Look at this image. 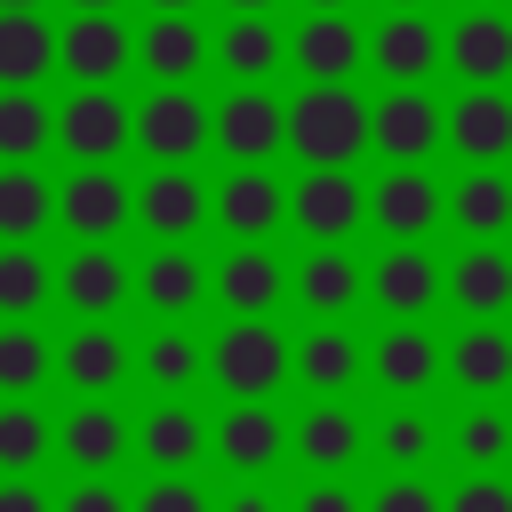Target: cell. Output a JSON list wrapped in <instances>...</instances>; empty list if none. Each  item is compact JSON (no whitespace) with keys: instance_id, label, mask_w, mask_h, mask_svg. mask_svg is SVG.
<instances>
[{"instance_id":"cell-1","label":"cell","mask_w":512,"mask_h":512,"mask_svg":"<svg viewBox=\"0 0 512 512\" xmlns=\"http://www.w3.org/2000/svg\"><path fill=\"white\" fill-rule=\"evenodd\" d=\"M288 336L272 328V312H232L216 336H208V384L224 400H272L296 368H288Z\"/></svg>"},{"instance_id":"cell-2","label":"cell","mask_w":512,"mask_h":512,"mask_svg":"<svg viewBox=\"0 0 512 512\" xmlns=\"http://www.w3.org/2000/svg\"><path fill=\"white\" fill-rule=\"evenodd\" d=\"M288 152L304 168H352L368 152V104L352 80H312L288 104Z\"/></svg>"},{"instance_id":"cell-3","label":"cell","mask_w":512,"mask_h":512,"mask_svg":"<svg viewBox=\"0 0 512 512\" xmlns=\"http://www.w3.org/2000/svg\"><path fill=\"white\" fill-rule=\"evenodd\" d=\"M136 144V104L120 96V80H72V96L56 104V152L64 160H120Z\"/></svg>"},{"instance_id":"cell-4","label":"cell","mask_w":512,"mask_h":512,"mask_svg":"<svg viewBox=\"0 0 512 512\" xmlns=\"http://www.w3.org/2000/svg\"><path fill=\"white\" fill-rule=\"evenodd\" d=\"M136 144L144 160H200L216 144V104L192 80H152V96L136 104Z\"/></svg>"},{"instance_id":"cell-5","label":"cell","mask_w":512,"mask_h":512,"mask_svg":"<svg viewBox=\"0 0 512 512\" xmlns=\"http://www.w3.org/2000/svg\"><path fill=\"white\" fill-rule=\"evenodd\" d=\"M368 144L384 160H432V152H448V104L424 80H392L368 104Z\"/></svg>"},{"instance_id":"cell-6","label":"cell","mask_w":512,"mask_h":512,"mask_svg":"<svg viewBox=\"0 0 512 512\" xmlns=\"http://www.w3.org/2000/svg\"><path fill=\"white\" fill-rule=\"evenodd\" d=\"M56 224L72 240H120L136 224V184L112 160H72V176L56 184Z\"/></svg>"},{"instance_id":"cell-7","label":"cell","mask_w":512,"mask_h":512,"mask_svg":"<svg viewBox=\"0 0 512 512\" xmlns=\"http://www.w3.org/2000/svg\"><path fill=\"white\" fill-rule=\"evenodd\" d=\"M368 224L384 240H432L448 224V184H432V160H392L368 184Z\"/></svg>"},{"instance_id":"cell-8","label":"cell","mask_w":512,"mask_h":512,"mask_svg":"<svg viewBox=\"0 0 512 512\" xmlns=\"http://www.w3.org/2000/svg\"><path fill=\"white\" fill-rule=\"evenodd\" d=\"M56 72L64 80H120L136 72V32L120 8H72L56 24Z\"/></svg>"},{"instance_id":"cell-9","label":"cell","mask_w":512,"mask_h":512,"mask_svg":"<svg viewBox=\"0 0 512 512\" xmlns=\"http://www.w3.org/2000/svg\"><path fill=\"white\" fill-rule=\"evenodd\" d=\"M136 304L152 320H192L200 304H216V264L192 256V240H152V256L136 264Z\"/></svg>"},{"instance_id":"cell-10","label":"cell","mask_w":512,"mask_h":512,"mask_svg":"<svg viewBox=\"0 0 512 512\" xmlns=\"http://www.w3.org/2000/svg\"><path fill=\"white\" fill-rule=\"evenodd\" d=\"M136 224L152 240H192L200 224H216V184H200L192 160H152V176L136 184Z\"/></svg>"},{"instance_id":"cell-11","label":"cell","mask_w":512,"mask_h":512,"mask_svg":"<svg viewBox=\"0 0 512 512\" xmlns=\"http://www.w3.org/2000/svg\"><path fill=\"white\" fill-rule=\"evenodd\" d=\"M368 304H376L384 320H424L432 304H448L440 256H424V240H392V248L368 264Z\"/></svg>"},{"instance_id":"cell-12","label":"cell","mask_w":512,"mask_h":512,"mask_svg":"<svg viewBox=\"0 0 512 512\" xmlns=\"http://www.w3.org/2000/svg\"><path fill=\"white\" fill-rule=\"evenodd\" d=\"M136 376V344L112 328V320H80L64 344H56V384L72 392V400H104V392H120Z\"/></svg>"},{"instance_id":"cell-13","label":"cell","mask_w":512,"mask_h":512,"mask_svg":"<svg viewBox=\"0 0 512 512\" xmlns=\"http://www.w3.org/2000/svg\"><path fill=\"white\" fill-rule=\"evenodd\" d=\"M368 376H376V392H392V400L440 392V384H448V344H440L424 320H392V328L368 344Z\"/></svg>"},{"instance_id":"cell-14","label":"cell","mask_w":512,"mask_h":512,"mask_svg":"<svg viewBox=\"0 0 512 512\" xmlns=\"http://www.w3.org/2000/svg\"><path fill=\"white\" fill-rule=\"evenodd\" d=\"M288 224L304 240H352V224H368V184L352 168H304L288 184Z\"/></svg>"},{"instance_id":"cell-15","label":"cell","mask_w":512,"mask_h":512,"mask_svg":"<svg viewBox=\"0 0 512 512\" xmlns=\"http://www.w3.org/2000/svg\"><path fill=\"white\" fill-rule=\"evenodd\" d=\"M128 296H136V272H128V256H112V240H80L56 264V304L72 320H112Z\"/></svg>"},{"instance_id":"cell-16","label":"cell","mask_w":512,"mask_h":512,"mask_svg":"<svg viewBox=\"0 0 512 512\" xmlns=\"http://www.w3.org/2000/svg\"><path fill=\"white\" fill-rule=\"evenodd\" d=\"M448 72L464 88H512V16L496 0H464L448 24Z\"/></svg>"},{"instance_id":"cell-17","label":"cell","mask_w":512,"mask_h":512,"mask_svg":"<svg viewBox=\"0 0 512 512\" xmlns=\"http://www.w3.org/2000/svg\"><path fill=\"white\" fill-rule=\"evenodd\" d=\"M216 152L224 160H272V152H288V104L264 80H240L216 104Z\"/></svg>"},{"instance_id":"cell-18","label":"cell","mask_w":512,"mask_h":512,"mask_svg":"<svg viewBox=\"0 0 512 512\" xmlns=\"http://www.w3.org/2000/svg\"><path fill=\"white\" fill-rule=\"evenodd\" d=\"M56 456H64L72 472H120V464L136 456V424L112 408V392H104V400H72L64 424H56Z\"/></svg>"},{"instance_id":"cell-19","label":"cell","mask_w":512,"mask_h":512,"mask_svg":"<svg viewBox=\"0 0 512 512\" xmlns=\"http://www.w3.org/2000/svg\"><path fill=\"white\" fill-rule=\"evenodd\" d=\"M216 64V32L192 8H152V24L136 32V72L152 80H200Z\"/></svg>"},{"instance_id":"cell-20","label":"cell","mask_w":512,"mask_h":512,"mask_svg":"<svg viewBox=\"0 0 512 512\" xmlns=\"http://www.w3.org/2000/svg\"><path fill=\"white\" fill-rule=\"evenodd\" d=\"M368 72H384V80H432V72H448V32L424 8H392L368 32Z\"/></svg>"},{"instance_id":"cell-21","label":"cell","mask_w":512,"mask_h":512,"mask_svg":"<svg viewBox=\"0 0 512 512\" xmlns=\"http://www.w3.org/2000/svg\"><path fill=\"white\" fill-rule=\"evenodd\" d=\"M208 456H216L224 472H272V464L288 456V416H280L272 400H232V408L216 416Z\"/></svg>"},{"instance_id":"cell-22","label":"cell","mask_w":512,"mask_h":512,"mask_svg":"<svg viewBox=\"0 0 512 512\" xmlns=\"http://www.w3.org/2000/svg\"><path fill=\"white\" fill-rule=\"evenodd\" d=\"M448 392H464V400L512 392V328L504 320H464L448 336Z\"/></svg>"},{"instance_id":"cell-23","label":"cell","mask_w":512,"mask_h":512,"mask_svg":"<svg viewBox=\"0 0 512 512\" xmlns=\"http://www.w3.org/2000/svg\"><path fill=\"white\" fill-rule=\"evenodd\" d=\"M288 56L304 80H352L368 64V32L352 24V8H312L296 32H288Z\"/></svg>"},{"instance_id":"cell-24","label":"cell","mask_w":512,"mask_h":512,"mask_svg":"<svg viewBox=\"0 0 512 512\" xmlns=\"http://www.w3.org/2000/svg\"><path fill=\"white\" fill-rule=\"evenodd\" d=\"M216 224L232 240H264L272 224H288V184L272 176V160H232V176L216 184Z\"/></svg>"},{"instance_id":"cell-25","label":"cell","mask_w":512,"mask_h":512,"mask_svg":"<svg viewBox=\"0 0 512 512\" xmlns=\"http://www.w3.org/2000/svg\"><path fill=\"white\" fill-rule=\"evenodd\" d=\"M208 440H216V424H208L184 392H160L152 416L136 424V456H144L152 472H192V464L208 456Z\"/></svg>"},{"instance_id":"cell-26","label":"cell","mask_w":512,"mask_h":512,"mask_svg":"<svg viewBox=\"0 0 512 512\" xmlns=\"http://www.w3.org/2000/svg\"><path fill=\"white\" fill-rule=\"evenodd\" d=\"M288 296H296L312 320H344V312L368 296V272L344 256V240H312V256L288 272Z\"/></svg>"},{"instance_id":"cell-27","label":"cell","mask_w":512,"mask_h":512,"mask_svg":"<svg viewBox=\"0 0 512 512\" xmlns=\"http://www.w3.org/2000/svg\"><path fill=\"white\" fill-rule=\"evenodd\" d=\"M368 448V424L336 400V392H320L296 424H288V456H304L312 472H352V456Z\"/></svg>"},{"instance_id":"cell-28","label":"cell","mask_w":512,"mask_h":512,"mask_svg":"<svg viewBox=\"0 0 512 512\" xmlns=\"http://www.w3.org/2000/svg\"><path fill=\"white\" fill-rule=\"evenodd\" d=\"M448 152L472 160H512V88H456L448 104Z\"/></svg>"},{"instance_id":"cell-29","label":"cell","mask_w":512,"mask_h":512,"mask_svg":"<svg viewBox=\"0 0 512 512\" xmlns=\"http://www.w3.org/2000/svg\"><path fill=\"white\" fill-rule=\"evenodd\" d=\"M448 304L464 320H504L512 312V256H504V240H464V256L448 264Z\"/></svg>"},{"instance_id":"cell-30","label":"cell","mask_w":512,"mask_h":512,"mask_svg":"<svg viewBox=\"0 0 512 512\" xmlns=\"http://www.w3.org/2000/svg\"><path fill=\"white\" fill-rule=\"evenodd\" d=\"M288 64V32L272 24V8H232L216 32V72L224 80H272Z\"/></svg>"},{"instance_id":"cell-31","label":"cell","mask_w":512,"mask_h":512,"mask_svg":"<svg viewBox=\"0 0 512 512\" xmlns=\"http://www.w3.org/2000/svg\"><path fill=\"white\" fill-rule=\"evenodd\" d=\"M448 224L464 240H504L512 232V176H504V160H472L448 184Z\"/></svg>"},{"instance_id":"cell-32","label":"cell","mask_w":512,"mask_h":512,"mask_svg":"<svg viewBox=\"0 0 512 512\" xmlns=\"http://www.w3.org/2000/svg\"><path fill=\"white\" fill-rule=\"evenodd\" d=\"M288 296V264L264 248V240H240L224 264H216V304L224 312H280Z\"/></svg>"},{"instance_id":"cell-33","label":"cell","mask_w":512,"mask_h":512,"mask_svg":"<svg viewBox=\"0 0 512 512\" xmlns=\"http://www.w3.org/2000/svg\"><path fill=\"white\" fill-rule=\"evenodd\" d=\"M136 376L152 392H192L208 384V344L192 336V320H152V336L136 344Z\"/></svg>"},{"instance_id":"cell-34","label":"cell","mask_w":512,"mask_h":512,"mask_svg":"<svg viewBox=\"0 0 512 512\" xmlns=\"http://www.w3.org/2000/svg\"><path fill=\"white\" fill-rule=\"evenodd\" d=\"M288 368H296V384H304V392H344V384L368 368V352H360V336H352L344 320H312V328L296 336Z\"/></svg>"},{"instance_id":"cell-35","label":"cell","mask_w":512,"mask_h":512,"mask_svg":"<svg viewBox=\"0 0 512 512\" xmlns=\"http://www.w3.org/2000/svg\"><path fill=\"white\" fill-rule=\"evenodd\" d=\"M56 72V24L40 8H0V88H40Z\"/></svg>"},{"instance_id":"cell-36","label":"cell","mask_w":512,"mask_h":512,"mask_svg":"<svg viewBox=\"0 0 512 512\" xmlns=\"http://www.w3.org/2000/svg\"><path fill=\"white\" fill-rule=\"evenodd\" d=\"M56 224V184L40 160H0V240H40Z\"/></svg>"},{"instance_id":"cell-37","label":"cell","mask_w":512,"mask_h":512,"mask_svg":"<svg viewBox=\"0 0 512 512\" xmlns=\"http://www.w3.org/2000/svg\"><path fill=\"white\" fill-rule=\"evenodd\" d=\"M56 304V272L32 240H0V320H40Z\"/></svg>"},{"instance_id":"cell-38","label":"cell","mask_w":512,"mask_h":512,"mask_svg":"<svg viewBox=\"0 0 512 512\" xmlns=\"http://www.w3.org/2000/svg\"><path fill=\"white\" fill-rule=\"evenodd\" d=\"M448 456H456L464 472H504V464H512V416H504L496 400H472V408L448 424Z\"/></svg>"},{"instance_id":"cell-39","label":"cell","mask_w":512,"mask_h":512,"mask_svg":"<svg viewBox=\"0 0 512 512\" xmlns=\"http://www.w3.org/2000/svg\"><path fill=\"white\" fill-rule=\"evenodd\" d=\"M56 376V344L32 320H0V400H32Z\"/></svg>"},{"instance_id":"cell-40","label":"cell","mask_w":512,"mask_h":512,"mask_svg":"<svg viewBox=\"0 0 512 512\" xmlns=\"http://www.w3.org/2000/svg\"><path fill=\"white\" fill-rule=\"evenodd\" d=\"M56 144V104L40 88H0V160H40Z\"/></svg>"},{"instance_id":"cell-41","label":"cell","mask_w":512,"mask_h":512,"mask_svg":"<svg viewBox=\"0 0 512 512\" xmlns=\"http://www.w3.org/2000/svg\"><path fill=\"white\" fill-rule=\"evenodd\" d=\"M440 440H448V432H440L432 416H416V408H392V416L368 432V448H376L392 472H424V464L440 456Z\"/></svg>"},{"instance_id":"cell-42","label":"cell","mask_w":512,"mask_h":512,"mask_svg":"<svg viewBox=\"0 0 512 512\" xmlns=\"http://www.w3.org/2000/svg\"><path fill=\"white\" fill-rule=\"evenodd\" d=\"M40 456H56V424L32 400H0V472H40Z\"/></svg>"},{"instance_id":"cell-43","label":"cell","mask_w":512,"mask_h":512,"mask_svg":"<svg viewBox=\"0 0 512 512\" xmlns=\"http://www.w3.org/2000/svg\"><path fill=\"white\" fill-rule=\"evenodd\" d=\"M136 512H216V496H208L192 472H152L144 496H136Z\"/></svg>"},{"instance_id":"cell-44","label":"cell","mask_w":512,"mask_h":512,"mask_svg":"<svg viewBox=\"0 0 512 512\" xmlns=\"http://www.w3.org/2000/svg\"><path fill=\"white\" fill-rule=\"evenodd\" d=\"M368 512H448V488H432L424 472H392L384 488H368Z\"/></svg>"},{"instance_id":"cell-45","label":"cell","mask_w":512,"mask_h":512,"mask_svg":"<svg viewBox=\"0 0 512 512\" xmlns=\"http://www.w3.org/2000/svg\"><path fill=\"white\" fill-rule=\"evenodd\" d=\"M56 512H136V496L112 472H72V488L56 496Z\"/></svg>"},{"instance_id":"cell-46","label":"cell","mask_w":512,"mask_h":512,"mask_svg":"<svg viewBox=\"0 0 512 512\" xmlns=\"http://www.w3.org/2000/svg\"><path fill=\"white\" fill-rule=\"evenodd\" d=\"M288 512H368V496H360L344 472H312V480L288 496Z\"/></svg>"},{"instance_id":"cell-47","label":"cell","mask_w":512,"mask_h":512,"mask_svg":"<svg viewBox=\"0 0 512 512\" xmlns=\"http://www.w3.org/2000/svg\"><path fill=\"white\" fill-rule=\"evenodd\" d=\"M448 512H512V480L504 472H464L448 488Z\"/></svg>"},{"instance_id":"cell-48","label":"cell","mask_w":512,"mask_h":512,"mask_svg":"<svg viewBox=\"0 0 512 512\" xmlns=\"http://www.w3.org/2000/svg\"><path fill=\"white\" fill-rule=\"evenodd\" d=\"M216 512H288L272 496V472H232V488L216 496Z\"/></svg>"},{"instance_id":"cell-49","label":"cell","mask_w":512,"mask_h":512,"mask_svg":"<svg viewBox=\"0 0 512 512\" xmlns=\"http://www.w3.org/2000/svg\"><path fill=\"white\" fill-rule=\"evenodd\" d=\"M0 512H56V496L32 472H0Z\"/></svg>"},{"instance_id":"cell-50","label":"cell","mask_w":512,"mask_h":512,"mask_svg":"<svg viewBox=\"0 0 512 512\" xmlns=\"http://www.w3.org/2000/svg\"><path fill=\"white\" fill-rule=\"evenodd\" d=\"M144 8H200V0H144Z\"/></svg>"},{"instance_id":"cell-51","label":"cell","mask_w":512,"mask_h":512,"mask_svg":"<svg viewBox=\"0 0 512 512\" xmlns=\"http://www.w3.org/2000/svg\"><path fill=\"white\" fill-rule=\"evenodd\" d=\"M224 8H272V0H224Z\"/></svg>"},{"instance_id":"cell-52","label":"cell","mask_w":512,"mask_h":512,"mask_svg":"<svg viewBox=\"0 0 512 512\" xmlns=\"http://www.w3.org/2000/svg\"><path fill=\"white\" fill-rule=\"evenodd\" d=\"M72 8H120V0H72Z\"/></svg>"},{"instance_id":"cell-53","label":"cell","mask_w":512,"mask_h":512,"mask_svg":"<svg viewBox=\"0 0 512 512\" xmlns=\"http://www.w3.org/2000/svg\"><path fill=\"white\" fill-rule=\"evenodd\" d=\"M312 8H352V0H312Z\"/></svg>"},{"instance_id":"cell-54","label":"cell","mask_w":512,"mask_h":512,"mask_svg":"<svg viewBox=\"0 0 512 512\" xmlns=\"http://www.w3.org/2000/svg\"><path fill=\"white\" fill-rule=\"evenodd\" d=\"M384 8H424V0H384Z\"/></svg>"},{"instance_id":"cell-55","label":"cell","mask_w":512,"mask_h":512,"mask_svg":"<svg viewBox=\"0 0 512 512\" xmlns=\"http://www.w3.org/2000/svg\"><path fill=\"white\" fill-rule=\"evenodd\" d=\"M0 8H40V0H0Z\"/></svg>"},{"instance_id":"cell-56","label":"cell","mask_w":512,"mask_h":512,"mask_svg":"<svg viewBox=\"0 0 512 512\" xmlns=\"http://www.w3.org/2000/svg\"><path fill=\"white\" fill-rule=\"evenodd\" d=\"M496 8H504V0H496Z\"/></svg>"}]
</instances>
